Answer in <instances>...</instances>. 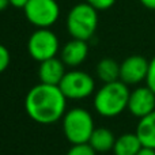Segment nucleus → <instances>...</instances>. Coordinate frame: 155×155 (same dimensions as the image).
<instances>
[{
	"mask_svg": "<svg viewBox=\"0 0 155 155\" xmlns=\"http://www.w3.org/2000/svg\"><path fill=\"white\" fill-rule=\"evenodd\" d=\"M25 109L33 121L49 125L61 120L65 114L67 98L59 86L40 83L26 94Z\"/></svg>",
	"mask_w": 155,
	"mask_h": 155,
	"instance_id": "nucleus-1",
	"label": "nucleus"
},
{
	"mask_svg": "<svg viewBox=\"0 0 155 155\" xmlns=\"http://www.w3.org/2000/svg\"><path fill=\"white\" fill-rule=\"evenodd\" d=\"M129 94L128 84L121 80L104 83L94 95V109L102 117H116L128 107Z\"/></svg>",
	"mask_w": 155,
	"mask_h": 155,
	"instance_id": "nucleus-2",
	"label": "nucleus"
},
{
	"mask_svg": "<svg viewBox=\"0 0 155 155\" xmlns=\"http://www.w3.org/2000/svg\"><path fill=\"white\" fill-rule=\"evenodd\" d=\"M98 27V10L88 3L74 5L67 15V30L72 38L88 41Z\"/></svg>",
	"mask_w": 155,
	"mask_h": 155,
	"instance_id": "nucleus-3",
	"label": "nucleus"
},
{
	"mask_svg": "<svg viewBox=\"0 0 155 155\" xmlns=\"http://www.w3.org/2000/svg\"><path fill=\"white\" fill-rule=\"evenodd\" d=\"M94 129L93 116L83 107L70 109L63 116V132L71 144L88 143Z\"/></svg>",
	"mask_w": 155,
	"mask_h": 155,
	"instance_id": "nucleus-4",
	"label": "nucleus"
},
{
	"mask_svg": "<svg viewBox=\"0 0 155 155\" xmlns=\"http://www.w3.org/2000/svg\"><path fill=\"white\" fill-rule=\"evenodd\" d=\"M26 19L37 29H49L60 16V7L56 0H29L23 7Z\"/></svg>",
	"mask_w": 155,
	"mask_h": 155,
	"instance_id": "nucleus-5",
	"label": "nucleus"
},
{
	"mask_svg": "<svg viewBox=\"0 0 155 155\" xmlns=\"http://www.w3.org/2000/svg\"><path fill=\"white\" fill-rule=\"evenodd\" d=\"M59 87L67 99H84L95 91V80L84 71L72 70L65 72Z\"/></svg>",
	"mask_w": 155,
	"mask_h": 155,
	"instance_id": "nucleus-6",
	"label": "nucleus"
},
{
	"mask_svg": "<svg viewBox=\"0 0 155 155\" xmlns=\"http://www.w3.org/2000/svg\"><path fill=\"white\" fill-rule=\"evenodd\" d=\"M59 48V38L51 29H37L27 41L29 54L38 63L56 57Z\"/></svg>",
	"mask_w": 155,
	"mask_h": 155,
	"instance_id": "nucleus-7",
	"label": "nucleus"
},
{
	"mask_svg": "<svg viewBox=\"0 0 155 155\" xmlns=\"http://www.w3.org/2000/svg\"><path fill=\"white\" fill-rule=\"evenodd\" d=\"M148 61L146 57L132 54L120 64V80L128 86H135L144 82L148 72Z\"/></svg>",
	"mask_w": 155,
	"mask_h": 155,
	"instance_id": "nucleus-8",
	"label": "nucleus"
},
{
	"mask_svg": "<svg viewBox=\"0 0 155 155\" xmlns=\"http://www.w3.org/2000/svg\"><path fill=\"white\" fill-rule=\"evenodd\" d=\"M134 117L140 118L148 116L155 110V93L147 86H139L131 91L128 99V107Z\"/></svg>",
	"mask_w": 155,
	"mask_h": 155,
	"instance_id": "nucleus-9",
	"label": "nucleus"
},
{
	"mask_svg": "<svg viewBox=\"0 0 155 155\" xmlns=\"http://www.w3.org/2000/svg\"><path fill=\"white\" fill-rule=\"evenodd\" d=\"M88 56V45L87 41L78 40V38H72L71 41H68L61 49V54L60 59L63 60L67 67H79L82 63H84V60Z\"/></svg>",
	"mask_w": 155,
	"mask_h": 155,
	"instance_id": "nucleus-10",
	"label": "nucleus"
},
{
	"mask_svg": "<svg viewBox=\"0 0 155 155\" xmlns=\"http://www.w3.org/2000/svg\"><path fill=\"white\" fill-rule=\"evenodd\" d=\"M65 72H67L65 64L61 59H57V57H52L45 61H41L38 67V78L41 83H46V84L59 86Z\"/></svg>",
	"mask_w": 155,
	"mask_h": 155,
	"instance_id": "nucleus-11",
	"label": "nucleus"
},
{
	"mask_svg": "<svg viewBox=\"0 0 155 155\" xmlns=\"http://www.w3.org/2000/svg\"><path fill=\"white\" fill-rule=\"evenodd\" d=\"M136 135L143 147L155 150V110L148 116L140 118L136 127Z\"/></svg>",
	"mask_w": 155,
	"mask_h": 155,
	"instance_id": "nucleus-12",
	"label": "nucleus"
},
{
	"mask_svg": "<svg viewBox=\"0 0 155 155\" xmlns=\"http://www.w3.org/2000/svg\"><path fill=\"white\" fill-rule=\"evenodd\" d=\"M143 148L140 139L135 134H123L116 139L113 153L114 155H137Z\"/></svg>",
	"mask_w": 155,
	"mask_h": 155,
	"instance_id": "nucleus-13",
	"label": "nucleus"
},
{
	"mask_svg": "<svg viewBox=\"0 0 155 155\" xmlns=\"http://www.w3.org/2000/svg\"><path fill=\"white\" fill-rule=\"evenodd\" d=\"M116 143V136L110 129L107 128H95L91 135L88 144L97 151V153H107L113 151Z\"/></svg>",
	"mask_w": 155,
	"mask_h": 155,
	"instance_id": "nucleus-14",
	"label": "nucleus"
},
{
	"mask_svg": "<svg viewBox=\"0 0 155 155\" xmlns=\"http://www.w3.org/2000/svg\"><path fill=\"white\" fill-rule=\"evenodd\" d=\"M95 72L102 83L116 82V80H120V64L114 59L105 57L99 60V63L97 64Z\"/></svg>",
	"mask_w": 155,
	"mask_h": 155,
	"instance_id": "nucleus-15",
	"label": "nucleus"
},
{
	"mask_svg": "<svg viewBox=\"0 0 155 155\" xmlns=\"http://www.w3.org/2000/svg\"><path fill=\"white\" fill-rule=\"evenodd\" d=\"M67 155H97V151L88 143H82V144H72Z\"/></svg>",
	"mask_w": 155,
	"mask_h": 155,
	"instance_id": "nucleus-16",
	"label": "nucleus"
},
{
	"mask_svg": "<svg viewBox=\"0 0 155 155\" xmlns=\"http://www.w3.org/2000/svg\"><path fill=\"white\" fill-rule=\"evenodd\" d=\"M11 61V54L8 52V49L4 45L0 44V74H3L8 68Z\"/></svg>",
	"mask_w": 155,
	"mask_h": 155,
	"instance_id": "nucleus-17",
	"label": "nucleus"
},
{
	"mask_svg": "<svg viewBox=\"0 0 155 155\" xmlns=\"http://www.w3.org/2000/svg\"><path fill=\"white\" fill-rule=\"evenodd\" d=\"M146 86L150 87L155 93V56L150 60V64H148V72H147V78H146Z\"/></svg>",
	"mask_w": 155,
	"mask_h": 155,
	"instance_id": "nucleus-18",
	"label": "nucleus"
},
{
	"mask_svg": "<svg viewBox=\"0 0 155 155\" xmlns=\"http://www.w3.org/2000/svg\"><path fill=\"white\" fill-rule=\"evenodd\" d=\"M86 3L93 5L98 11H105V10H109L110 7H113L116 0H86Z\"/></svg>",
	"mask_w": 155,
	"mask_h": 155,
	"instance_id": "nucleus-19",
	"label": "nucleus"
},
{
	"mask_svg": "<svg viewBox=\"0 0 155 155\" xmlns=\"http://www.w3.org/2000/svg\"><path fill=\"white\" fill-rule=\"evenodd\" d=\"M29 0H10V4L15 8H23Z\"/></svg>",
	"mask_w": 155,
	"mask_h": 155,
	"instance_id": "nucleus-20",
	"label": "nucleus"
},
{
	"mask_svg": "<svg viewBox=\"0 0 155 155\" xmlns=\"http://www.w3.org/2000/svg\"><path fill=\"white\" fill-rule=\"evenodd\" d=\"M140 3L148 10H155V0H140Z\"/></svg>",
	"mask_w": 155,
	"mask_h": 155,
	"instance_id": "nucleus-21",
	"label": "nucleus"
},
{
	"mask_svg": "<svg viewBox=\"0 0 155 155\" xmlns=\"http://www.w3.org/2000/svg\"><path fill=\"white\" fill-rule=\"evenodd\" d=\"M137 155H155V150L153 148H147V147H143L142 150L139 151Z\"/></svg>",
	"mask_w": 155,
	"mask_h": 155,
	"instance_id": "nucleus-22",
	"label": "nucleus"
},
{
	"mask_svg": "<svg viewBox=\"0 0 155 155\" xmlns=\"http://www.w3.org/2000/svg\"><path fill=\"white\" fill-rule=\"evenodd\" d=\"M8 5H11L10 4V0H0V12H2V11H4Z\"/></svg>",
	"mask_w": 155,
	"mask_h": 155,
	"instance_id": "nucleus-23",
	"label": "nucleus"
}]
</instances>
